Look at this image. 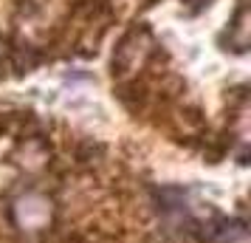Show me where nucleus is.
<instances>
[{
    "mask_svg": "<svg viewBox=\"0 0 251 243\" xmlns=\"http://www.w3.org/2000/svg\"><path fill=\"white\" fill-rule=\"evenodd\" d=\"M228 48L231 51H237L243 54L246 48H249V40H251V9H249V0H240L237 12L231 17V23H228Z\"/></svg>",
    "mask_w": 251,
    "mask_h": 243,
    "instance_id": "20e7f679",
    "label": "nucleus"
},
{
    "mask_svg": "<svg viewBox=\"0 0 251 243\" xmlns=\"http://www.w3.org/2000/svg\"><path fill=\"white\" fill-rule=\"evenodd\" d=\"M198 3H209V0H198Z\"/></svg>",
    "mask_w": 251,
    "mask_h": 243,
    "instance_id": "423d86ee",
    "label": "nucleus"
},
{
    "mask_svg": "<svg viewBox=\"0 0 251 243\" xmlns=\"http://www.w3.org/2000/svg\"><path fill=\"white\" fill-rule=\"evenodd\" d=\"M12 218L25 232H43L54 220V204H51L48 195L37 192V189H28L12 204Z\"/></svg>",
    "mask_w": 251,
    "mask_h": 243,
    "instance_id": "f03ea898",
    "label": "nucleus"
},
{
    "mask_svg": "<svg viewBox=\"0 0 251 243\" xmlns=\"http://www.w3.org/2000/svg\"><path fill=\"white\" fill-rule=\"evenodd\" d=\"M3 57H6V46H3V40H0V65H3Z\"/></svg>",
    "mask_w": 251,
    "mask_h": 243,
    "instance_id": "39448f33",
    "label": "nucleus"
},
{
    "mask_svg": "<svg viewBox=\"0 0 251 243\" xmlns=\"http://www.w3.org/2000/svg\"><path fill=\"white\" fill-rule=\"evenodd\" d=\"M158 51V43L144 23H133L127 28L122 40L116 43L113 57H110V71L119 82L138 77L144 68H150V62Z\"/></svg>",
    "mask_w": 251,
    "mask_h": 243,
    "instance_id": "f257e3e1",
    "label": "nucleus"
},
{
    "mask_svg": "<svg viewBox=\"0 0 251 243\" xmlns=\"http://www.w3.org/2000/svg\"><path fill=\"white\" fill-rule=\"evenodd\" d=\"M116 96H119V102L125 105L130 113H141L144 108L150 105L152 99V91H150V85L144 80H138V77H130V80H122L116 85Z\"/></svg>",
    "mask_w": 251,
    "mask_h": 243,
    "instance_id": "7ed1b4c3",
    "label": "nucleus"
}]
</instances>
